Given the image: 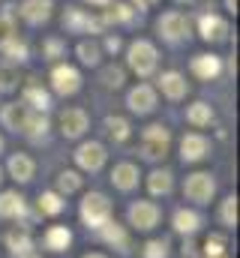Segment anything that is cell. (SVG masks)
<instances>
[{"label": "cell", "instance_id": "9", "mask_svg": "<svg viewBox=\"0 0 240 258\" xmlns=\"http://www.w3.org/2000/svg\"><path fill=\"white\" fill-rule=\"evenodd\" d=\"M51 81H54V90L57 93H75L78 87H81V78H78V72L72 69V66H57L54 69V75H51Z\"/></svg>", "mask_w": 240, "mask_h": 258}, {"label": "cell", "instance_id": "17", "mask_svg": "<svg viewBox=\"0 0 240 258\" xmlns=\"http://www.w3.org/2000/svg\"><path fill=\"white\" fill-rule=\"evenodd\" d=\"M69 240H72V234H69L63 225H54V228L45 234V246H48L51 252H63V249L69 246Z\"/></svg>", "mask_w": 240, "mask_h": 258}, {"label": "cell", "instance_id": "33", "mask_svg": "<svg viewBox=\"0 0 240 258\" xmlns=\"http://www.w3.org/2000/svg\"><path fill=\"white\" fill-rule=\"evenodd\" d=\"M78 54H81L84 63H96V60H99V48H96L93 42H81V45H78Z\"/></svg>", "mask_w": 240, "mask_h": 258}, {"label": "cell", "instance_id": "3", "mask_svg": "<svg viewBox=\"0 0 240 258\" xmlns=\"http://www.w3.org/2000/svg\"><path fill=\"white\" fill-rule=\"evenodd\" d=\"M213 189H216V183H213V177H210V174H189V177H186V183H183L186 198H192V201H198V204L210 201Z\"/></svg>", "mask_w": 240, "mask_h": 258}, {"label": "cell", "instance_id": "30", "mask_svg": "<svg viewBox=\"0 0 240 258\" xmlns=\"http://www.w3.org/2000/svg\"><path fill=\"white\" fill-rule=\"evenodd\" d=\"M3 51H6L12 60H24V57H27V45L18 42V39H6V42H3Z\"/></svg>", "mask_w": 240, "mask_h": 258}, {"label": "cell", "instance_id": "7", "mask_svg": "<svg viewBox=\"0 0 240 258\" xmlns=\"http://www.w3.org/2000/svg\"><path fill=\"white\" fill-rule=\"evenodd\" d=\"M75 159H78V165H81V168H87V171H96V168L105 162V150H102V144L90 141V144H81V147H78Z\"/></svg>", "mask_w": 240, "mask_h": 258}, {"label": "cell", "instance_id": "21", "mask_svg": "<svg viewBox=\"0 0 240 258\" xmlns=\"http://www.w3.org/2000/svg\"><path fill=\"white\" fill-rule=\"evenodd\" d=\"M186 120H189V123H195V126H204V123H210V120H213V111H210V105L198 102V105H192V108L186 111Z\"/></svg>", "mask_w": 240, "mask_h": 258}, {"label": "cell", "instance_id": "15", "mask_svg": "<svg viewBox=\"0 0 240 258\" xmlns=\"http://www.w3.org/2000/svg\"><path fill=\"white\" fill-rule=\"evenodd\" d=\"M159 87H162V93L171 96V99H180V96L186 93V81L180 78L177 72H165V75L159 78Z\"/></svg>", "mask_w": 240, "mask_h": 258}, {"label": "cell", "instance_id": "2", "mask_svg": "<svg viewBox=\"0 0 240 258\" xmlns=\"http://www.w3.org/2000/svg\"><path fill=\"white\" fill-rule=\"evenodd\" d=\"M129 66H132L138 75L153 72V66H156V48H153L150 42H144V39L132 42V45H129Z\"/></svg>", "mask_w": 240, "mask_h": 258}, {"label": "cell", "instance_id": "14", "mask_svg": "<svg viewBox=\"0 0 240 258\" xmlns=\"http://www.w3.org/2000/svg\"><path fill=\"white\" fill-rule=\"evenodd\" d=\"M225 33H228V27H225L222 18H216V15H201V36H204V39H225Z\"/></svg>", "mask_w": 240, "mask_h": 258}, {"label": "cell", "instance_id": "16", "mask_svg": "<svg viewBox=\"0 0 240 258\" xmlns=\"http://www.w3.org/2000/svg\"><path fill=\"white\" fill-rule=\"evenodd\" d=\"M192 72L201 75V78L219 75V57H213V54H198V57L192 60Z\"/></svg>", "mask_w": 240, "mask_h": 258}, {"label": "cell", "instance_id": "43", "mask_svg": "<svg viewBox=\"0 0 240 258\" xmlns=\"http://www.w3.org/2000/svg\"><path fill=\"white\" fill-rule=\"evenodd\" d=\"M84 258H105V255H84Z\"/></svg>", "mask_w": 240, "mask_h": 258}, {"label": "cell", "instance_id": "18", "mask_svg": "<svg viewBox=\"0 0 240 258\" xmlns=\"http://www.w3.org/2000/svg\"><path fill=\"white\" fill-rule=\"evenodd\" d=\"M24 210V198L18 192H3L0 195V216H18Z\"/></svg>", "mask_w": 240, "mask_h": 258}, {"label": "cell", "instance_id": "36", "mask_svg": "<svg viewBox=\"0 0 240 258\" xmlns=\"http://www.w3.org/2000/svg\"><path fill=\"white\" fill-rule=\"evenodd\" d=\"M15 81H18V75H15L9 66H0V90H12Z\"/></svg>", "mask_w": 240, "mask_h": 258}, {"label": "cell", "instance_id": "19", "mask_svg": "<svg viewBox=\"0 0 240 258\" xmlns=\"http://www.w3.org/2000/svg\"><path fill=\"white\" fill-rule=\"evenodd\" d=\"M24 105H30L33 111H45V108H48V93H45L42 87L30 84V87L24 90Z\"/></svg>", "mask_w": 240, "mask_h": 258}, {"label": "cell", "instance_id": "8", "mask_svg": "<svg viewBox=\"0 0 240 258\" xmlns=\"http://www.w3.org/2000/svg\"><path fill=\"white\" fill-rule=\"evenodd\" d=\"M60 126H63V135L66 138H78L87 129V114L81 108H69V111L60 114Z\"/></svg>", "mask_w": 240, "mask_h": 258}, {"label": "cell", "instance_id": "44", "mask_svg": "<svg viewBox=\"0 0 240 258\" xmlns=\"http://www.w3.org/2000/svg\"><path fill=\"white\" fill-rule=\"evenodd\" d=\"M0 150H3V138H0Z\"/></svg>", "mask_w": 240, "mask_h": 258}, {"label": "cell", "instance_id": "10", "mask_svg": "<svg viewBox=\"0 0 240 258\" xmlns=\"http://www.w3.org/2000/svg\"><path fill=\"white\" fill-rule=\"evenodd\" d=\"M207 138L204 135H186L183 138V144H180V150H183V159H189V162H195V159H204L207 156Z\"/></svg>", "mask_w": 240, "mask_h": 258}, {"label": "cell", "instance_id": "6", "mask_svg": "<svg viewBox=\"0 0 240 258\" xmlns=\"http://www.w3.org/2000/svg\"><path fill=\"white\" fill-rule=\"evenodd\" d=\"M129 219H132L135 228H153V225L159 222V210H156V204H150V201H138V204L129 207Z\"/></svg>", "mask_w": 240, "mask_h": 258}, {"label": "cell", "instance_id": "39", "mask_svg": "<svg viewBox=\"0 0 240 258\" xmlns=\"http://www.w3.org/2000/svg\"><path fill=\"white\" fill-rule=\"evenodd\" d=\"M132 12H129V6H114V12L108 15V18H117V21H126Z\"/></svg>", "mask_w": 240, "mask_h": 258}, {"label": "cell", "instance_id": "40", "mask_svg": "<svg viewBox=\"0 0 240 258\" xmlns=\"http://www.w3.org/2000/svg\"><path fill=\"white\" fill-rule=\"evenodd\" d=\"M120 48V39H108V51H117Z\"/></svg>", "mask_w": 240, "mask_h": 258}, {"label": "cell", "instance_id": "41", "mask_svg": "<svg viewBox=\"0 0 240 258\" xmlns=\"http://www.w3.org/2000/svg\"><path fill=\"white\" fill-rule=\"evenodd\" d=\"M225 3H228V9H231V12L237 9V0H225Z\"/></svg>", "mask_w": 240, "mask_h": 258}, {"label": "cell", "instance_id": "22", "mask_svg": "<svg viewBox=\"0 0 240 258\" xmlns=\"http://www.w3.org/2000/svg\"><path fill=\"white\" fill-rule=\"evenodd\" d=\"M174 228L183 231V234H192V231L198 228V216H195L192 210H177V213H174Z\"/></svg>", "mask_w": 240, "mask_h": 258}, {"label": "cell", "instance_id": "35", "mask_svg": "<svg viewBox=\"0 0 240 258\" xmlns=\"http://www.w3.org/2000/svg\"><path fill=\"white\" fill-rule=\"evenodd\" d=\"M102 84H105V87H120V84H123V72L114 69V66L105 69V72H102Z\"/></svg>", "mask_w": 240, "mask_h": 258}, {"label": "cell", "instance_id": "27", "mask_svg": "<svg viewBox=\"0 0 240 258\" xmlns=\"http://www.w3.org/2000/svg\"><path fill=\"white\" fill-rule=\"evenodd\" d=\"M102 228H105V231H102V237H105L111 246L117 243L120 249H126V234H123V228H120V225H111V222H105Z\"/></svg>", "mask_w": 240, "mask_h": 258}, {"label": "cell", "instance_id": "26", "mask_svg": "<svg viewBox=\"0 0 240 258\" xmlns=\"http://www.w3.org/2000/svg\"><path fill=\"white\" fill-rule=\"evenodd\" d=\"M24 117H27L24 105H6V111H3V120H6L12 129H21V126H24Z\"/></svg>", "mask_w": 240, "mask_h": 258}, {"label": "cell", "instance_id": "28", "mask_svg": "<svg viewBox=\"0 0 240 258\" xmlns=\"http://www.w3.org/2000/svg\"><path fill=\"white\" fill-rule=\"evenodd\" d=\"M39 210H42V213H51V216H54V213H60V210H63V201H60V195L45 192L42 198H39Z\"/></svg>", "mask_w": 240, "mask_h": 258}, {"label": "cell", "instance_id": "31", "mask_svg": "<svg viewBox=\"0 0 240 258\" xmlns=\"http://www.w3.org/2000/svg\"><path fill=\"white\" fill-rule=\"evenodd\" d=\"M78 186H81V177L75 171H63L60 174V192H75Z\"/></svg>", "mask_w": 240, "mask_h": 258}, {"label": "cell", "instance_id": "4", "mask_svg": "<svg viewBox=\"0 0 240 258\" xmlns=\"http://www.w3.org/2000/svg\"><path fill=\"white\" fill-rule=\"evenodd\" d=\"M168 150V129L162 126H147L144 129V156L147 159H159Z\"/></svg>", "mask_w": 240, "mask_h": 258}, {"label": "cell", "instance_id": "1", "mask_svg": "<svg viewBox=\"0 0 240 258\" xmlns=\"http://www.w3.org/2000/svg\"><path fill=\"white\" fill-rule=\"evenodd\" d=\"M108 216H111V204H108V198H105V195L90 192L84 201H81V219H84L87 225L102 228V225L108 222Z\"/></svg>", "mask_w": 240, "mask_h": 258}, {"label": "cell", "instance_id": "23", "mask_svg": "<svg viewBox=\"0 0 240 258\" xmlns=\"http://www.w3.org/2000/svg\"><path fill=\"white\" fill-rule=\"evenodd\" d=\"M30 246H33V243H30V234H27L24 228L9 234V249H12L15 255H24V252H30Z\"/></svg>", "mask_w": 240, "mask_h": 258}, {"label": "cell", "instance_id": "5", "mask_svg": "<svg viewBox=\"0 0 240 258\" xmlns=\"http://www.w3.org/2000/svg\"><path fill=\"white\" fill-rule=\"evenodd\" d=\"M159 33H162L165 39H171V42L183 39V36L189 33V21H186V15H180V12H165V15L159 18Z\"/></svg>", "mask_w": 240, "mask_h": 258}, {"label": "cell", "instance_id": "42", "mask_svg": "<svg viewBox=\"0 0 240 258\" xmlns=\"http://www.w3.org/2000/svg\"><path fill=\"white\" fill-rule=\"evenodd\" d=\"M90 3H108V0H90Z\"/></svg>", "mask_w": 240, "mask_h": 258}, {"label": "cell", "instance_id": "25", "mask_svg": "<svg viewBox=\"0 0 240 258\" xmlns=\"http://www.w3.org/2000/svg\"><path fill=\"white\" fill-rule=\"evenodd\" d=\"M105 129H108V135H111L114 141H126V138H129V123H126L123 117H108V120H105Z\"/></svg>", "mask_w": 240, "mask_h": 258}, {"label": "cell", "instance_id": "32", "mask_svg": "<svg viewBox=\"0 0 240 258\" xmlns=\"http://www.w3.org/2000/svg\"><path fill=\"white\" fill-rule=\"evenodd\" d=\"M168 255V243L165 240H150L147 249H144V258H165Z\"/></svg>", "mask_w": 240, "mask_h": 258}, {"label": "cell", "instance_id": "20", "mask_svg": "<svg viewBox=\"0 0 240 258\" xmlns=\"http://www.w3.org/2000/svg\"><path fill=\"white\" fill-rule=\"evenodd\" d=\"M9 171H12V177H15V180H30V177H33V162H30L27 156H21V153H18V156H12V159H9Z\"/></svg>", "mask_w": 240, "mask_h": 258}, {"label": "cell", "instance_id": "29", "mask_svg": "<svg viewBox=\"0 0 240 258\" xmlns=\"http://www.w3.org/2000/svg\"><path fill=\"white\" fill-rule=\"evenodd\" d=\"M24 132H30V135H39V132H45L48 123H45V117H39V114H30L27 111V117H24Z\"/></svg>", "mask_w": 240, "mask_h": 258}, {"label": "cell", "instance_id": "13", "mask_svg": "<svg viewBox=\"0 0 240 258\" xmlns=\"http://www.w3.org/2000/svg\"><path fill=\"white\" fill-rule=\"evenodd\" d=\"M111 180H114L117 189H132V186L138 183V168L129 165V162H123V165H117V168L111 171Z\"/></svg>", "mask_w": 240, "mask_h": 258}, {"label": "cell", "instance_id": "12", "mask_svg": "<svg viewBox=\"0 0 240 258\" xmlns=\"http://www.w3.org/2000/svg\"><path fill=\"white\" fill-rule=\"evenodd\" d=\"M153 105H156V96H153V90H150V87H144V84H141V87H135V90L129 93V108H132V111L147 114Z\"/></svg>", "mask_w": 240, "mask_h": 258}, {"label": "cell", "instance_id": "38", "mask_svg": "<svg viewBox=\"0 0 240 258\" xmlns=\"http://www.w3.org/2000/svg\"><path fill=\"white\" fill-rule=\"evenodd\" d=\"M6 39H12V18L9 15H0V45Z\"/></svg>", "mask_w": 240, "mask_h": 258}, {"label": "cell", "instance_id": "24", "mask_svg": "<svg viewBox=\"0 0 240 258\" xmlns=\"http://www.w3.org/2000/svg\"><path fill=\"white\" fill-rule=\"evenodd\" d=\"M150 192L153 195L171 192V174H168V171H153V174H150Z\"/></svg>", "mask_w": 240, "mask_h": 258}, {"label": "cell", "instance_id": "37", "mask_svg": "<svg viewBox=\"0 0 240 258\" xmlns=\"http://www.w3.org/2000/svg\"><path fill=\"white\" fill-rule=\"evenodd\" d=\"M204 252H207L210 258H219V255H222V240H219V237H207Z\"/></svg>", "mask_w": 240, "mask_h": 258}, {"label": "cell", "instance_id": "34", "mask_svg": "<svg viewBox=\"0 0 240 258\" xmlns=\"http://www.w3.org/2000/svg\"><path fill=\"white\" fill-rule=\"evenodd\" d=\"M222 222H225V225H237V201H234V198H228V201L222 204Z\"/></svg>", "mask_w": 240, "mask_h": 258}, {"label": "cell", "instance_id": "11", "mask_svg": "<svg viewBox=\"0 0 240 258\" xmlns=\"http://www.w3.org/2000/svg\"><path fill=\"white\" fill-rule=\"evenodd\" d=\"M51 15V3L48 0H24L21 3V18H27L30 24H39Z\"/></svg>", "mask_w": 240, "mask_h": 258}]
</instances>
